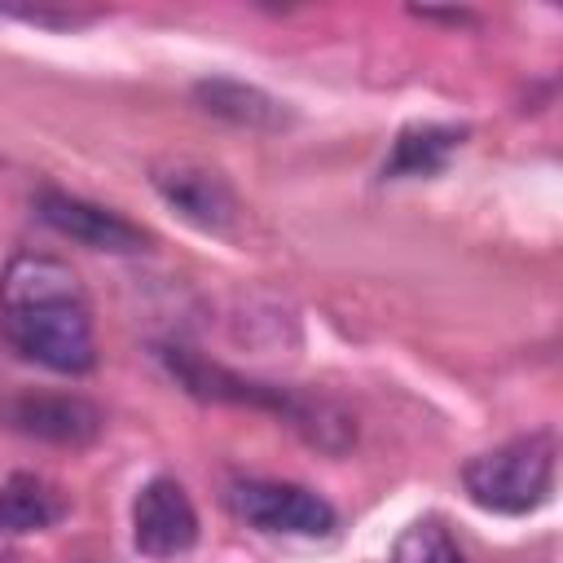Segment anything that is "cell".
Returning <instances> with one entry per match:
<instances>
[{
    "mask_svg": "<svg viewBox=\"0 0 563 563\" xmlns=\"http://www.w3.org/2000/svg\"><path fill=\"white\" fill-rule=\"evenodd\" d=\"M0 325L13 352L53 369L88 374L97 361L84 286L57 255H13L0 273Z\"/></svg>",
    "mask_w": 563,
    "mask_h": 563,
    "instance_id": "1",
    "label": "cell"
},
{
    "mask_svg": "<svg viewBox=\"0 0 563 563\" xmlns=\"http://www.w3.org/2000/svg\"><path fill=\"white\" fill-rule=\"evenodd\" d=\"M554 457H559L554 435L550 431H528V435H515V440H506L488 453H475L462 466V488L484 510L528 515L550 497Z\"/></svg>",
    "mask_w": 563,
    "mask_h": 563,
    "instance_id": "2",
    "label": "cell"
},
{
    "mask_svg": "<svg viewBox=\"0 0 563 563\" xmlns=\"http://www.w3.org/2000/svg\"><path fill=\"white\" fill-rule=\"evenodd\" d=\"M229 506L238 519H246L260 532H286V537H330L339 528V510L303 488L282 479H242L229 488Z\"/></svg>",
    "mask_w": 563,
    "mask_h": 563,
    "instance_id": "3",
    "label": "cell"
},
{
    "mask_svg": "<svg viewBox=\"0 0 563 563\" xmlns=\"http://www.w3.org/2000/svg\"><path fill=\"white\" fill-rule=\"evenodd\" d=\"M0 422L18 435L48 440V444H88L101 435V409L84 396H57V391H18L0 400Z\"/></svg>",
    "mask_w": 563,
    "mask_h": 563,
    "instance_id": "4",
    "label": "cell"
},
{
    "mask_svg": "<svg viewBox=\"0 0 563 563\" xmlns=\"http://www.w3.org/2000/svg\"><path fill=\"white\" fill-rule=\"evenodd\" d=\"M132 541L150 559H176L198 541V510L189 493L158 475L150 479L132 501Z\"/></svg>",
    "mask_w": 563,
    "mask_h": 563,
    "instance_id": "5",
    "label": "cell"
},
{
    "mask_svg": "<svg viewBox=\"0 0 563 563\" xmlns=\"http://www.w3.org/2000/svg\"><path fill=\"white\" fill-rule=\"evenodd\" d=\"M150 180L163 194V202L176 207L189 224H198L207 233L233 229L238 198H233V189L224 185L220 172H211L202 163H189V158H163V163H154V176Z\"/></svg>",
    "mask_w": 563,
    "mask_h": 563,
    "instance_id": "6",
    "label": "cell"
},
{
    "mask_svg": "<svg viewBox=\"0 0 563 563\" xmlns=\"http://www.w3.org/2000/svg\"><path fill=\"white\" fill-rule=\"evenodd\" d=\"M35 211L48 229H57L62 238H75L92 251H114V255H136L145 251V229L132 224L128 216L110 211V207H97L88 198H75V194H62V189H40L35 198Z\"/></svg>",
    "mask_w": 563,
    "mask_h": 563,
    "instance_id": "7",
    "label": "cell"
},
{
    "mask_svg": "<svg viewBox=\"0 0 563 563\" xmlns=\"http://www.w3.org/2000/svg\"><path fill=\"white\" fill-rule=\"evenodd\" d=\"M466 141V128H453V123H413L396 136L387 163H383V176L387 180H409V176H435L453 154L457 145Z\"/></svg>",
    "mask_w": 563,
    "mask_h": 563,
    "instance_id": "8",
    "label": "cell"
},
{
    "mask_svg": "<svg viewBox=\"0 0 563 563\" xmlns=\"http://www.w3.org/2000/svg\"><path fill=\"white\" fill-rule=\"evenodd\" d=\"M194 101L233 128H282L286 123V106L277 97L251 84H238V79H202L194 84Z\"/></svg>",
    "mask_w": 563,
    "mask_h": 563,
    "instance_id": "9",
    "label": "cell"
},
{
    "mask_svg": "<svg viewBox=\"0 0 563 563\" xmlns=\"http://www.w3.org/2000/svg\"><path fill=\"white\" fill-rule=\"evenodd\" d=\"M62 515H66V501L48 479L18 471L0 484V528L4 532H40V528H53Z\"/></svg>",
    "mask_w": 563,
    "mask_h": 563,
    "instance_id": "10",
    "label": "cell"
},
{
    "mask_svg": "<svg viewBox=\"0 0 563 563\" xmlns=\"http://www.w3.org/2000/svg\"><path fill=\"white\" fill-rule=\"evenodd\" d=\"M391 563H466V554L457 550V541L449 537L444 523L418 519V523H409V528L396 537Z\"/></svg>",
    "mask_w": 563,
    "mask_h": 563,
    "instance_id": "11",
    "label": "cell"
},
{
    "mask_svg": "<svg viewBox=\"0 0 563 563\" xmlns=\"http://www.w3.org/2000/svg\"><path fill=\"white\" fill-rule=\"evenodd\" d=\"M4 13L22 18V22H48V26H79L92 18V13H48V9H4Z\"/></svg>",
    "mask_w": 563,
    "mask_h": 563,
    "instance_id": "12",
    "label": "cell"
},
{
    "mask_svg": "<svg viewBox=\"0 0 563 563\" xmlns=\"http://www.w3.org/2000/svg\"><path fill=\"white\" fill-rule=\"evenodd\" d=\"M418 18H427V22H453V26H462V22H475L471 13H431V9H413Z\"/></svg>",
    "mask_w": 563,
    "mask_h": 563,
    "instance_id": "13",
    "label": "cell"
}]
</instances>
